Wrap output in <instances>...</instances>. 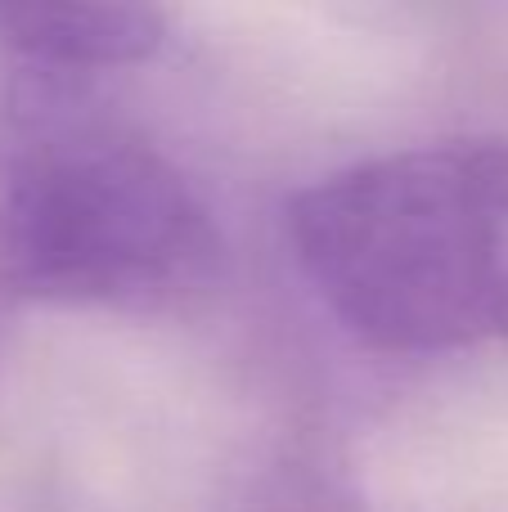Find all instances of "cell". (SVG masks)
I'll return each instance as SVG.
<instances>
[{
	"mask_svg": "<svg viewBox=\"0 0 508 512\" xmlns=\"http://www.w3.org/2000/svg\"><path fill=\"white\" fill-rule=\"evenodd\" d=\"M216 252L194 185L95 113L86 77L0 41V297L158 306L198 288Z\"/></svg>",
	"mask_w": 508,
	"mask_h": 512,
	"instance_id": "1",
	"label": "cell"
},
{
	"mask_svg": "<svg viewBox=\"0 0 508 512\" xmlns=\"http://www.w3.org/2000/svg\"><path fill=\"white\" fill-rule=\"evenodd\" d=\"M288 243L329 315L374 351L500 342L508 144H419L333 171L288 203Z\"/></svg>",
	"mask_w": 508,
	"mask_h": 512,
	"instance_id": "2",
	"label": "cell"
},
{
	"mask_svg": "<svg viewBox=\"0 0 508 512\" xmlns=\"http://www.w3.org/2000/svg\"><path fill=\"white\" fill-rule=\"evenodd\" d=\"M167 23L149 5H0V41L41 68L86 77L158 54Z\"/></svg>",
	"mask_w": 508,
	"mask_h": 512,
	"instance_id": "3",
	"label": "cell"
}]
</instances>
